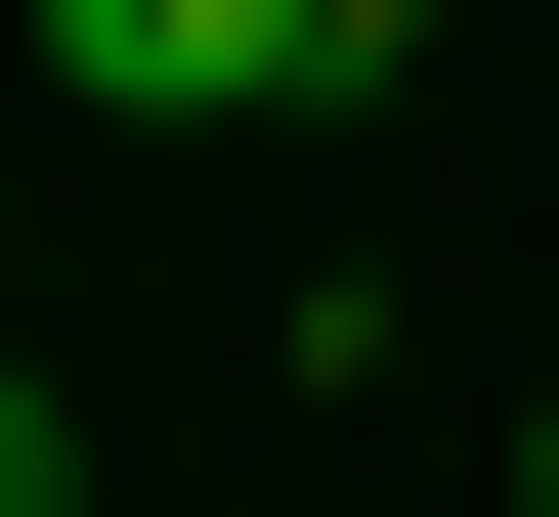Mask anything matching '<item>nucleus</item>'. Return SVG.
<instances>
[{
    "label": "nucleus",
    "mask_w": 559,
    "mask_h": 517,
    "mask_svg": "<svg viewBox=\"0 0 559 517\" xmlns=\"http://www.w3.org/2000/svg\"><path fill=\"white\" fill-rule=\"evenodd\" d=\"M44 86L86 130H215V86H301V0H44Z\"/></svg>",
    "instance_id": "f257e3e1"
},
{
    "label": "nucleus",
    "mask_w": 559,
    "mask_h": 517,
    "mask_svg": "<svg viewBox=\"0 0 559 517\" xmlns=\"http://www.w3.org/2000/svg\"><path fill=\"white\" fill-rule=\"evenodd\" d=\"M301 86H430V0H301Z\"/></svg>",
    "instance_id": "f03ea898"
},
{
    "label": "nucleus",
    "mask_w": 559,
    "mask_h": 517,
    "mask_svg": "<svg viewBox=\"0 0 559 517\" xmlns=\"http://www.w3.org/2000/svg\"><path fill=\"white\" fill-rule=\"evenodd\" d=\"M516 517H559V388H516Z\"/></svg>",
    "instance_id": "7ed1b4c3"
}]
</instances>
